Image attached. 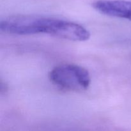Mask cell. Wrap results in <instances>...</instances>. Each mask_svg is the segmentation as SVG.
Instances as JSON below:
<instances>
[{"label": "cell", "instance_id": "cell-3", "mask_svg": "<svg viewBox=\"0 0 131 131\" xmlns=\"http://www.w3.org/2000/svg\"><path fill=\"white\" fill-rule=\"evenodd\" d=\"M96 10L104 15L131 20V1L99 0L93 3Z\"/></svg>", "mask_w": 131, "mask_h": 131}, {"label": "cell", "instance_id": "cell-2", "mask_svg": "<svg viewBox=\"0 0 131 131\" xmlns=\"http://www.w3.org/2000/svg\"><path fill=\"white\" fill-rule=\"evenodd\" d=\"M53 84L63 89L75 92L87 90L91 83L88 70L75 64L65 63L55 67L49 74Z\"/></svg>", "mask_w": 131, "mask_h": 131}, {"label": "cell", "instance_id": "cell-1", "mask_svg": "<svg viewBox=\"0 0 131 131\" xmlns=\"http://www.w3.org/2000/svg\"><path fill=\"white\" fill-rule=\"evenodd\" d=\"M0 29L17 35L44 33L69 40L83 42L90 37L89 31L82 25L69 20L40 15H14L2 19Z\"/></svg>", "mask_w": 131, "mask_h": 131}]
</instances>
